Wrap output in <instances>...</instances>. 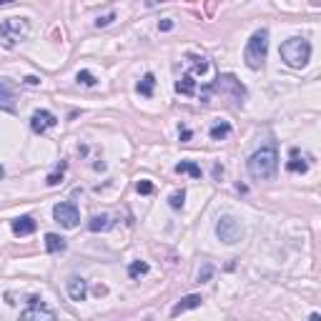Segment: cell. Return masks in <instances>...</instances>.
I'll use <instances>...</instances> for the list:
<instances>
[{
  "instance_id": "obj_1",
  "label": "cell",
  "mask_w": 321,
  "mask_h": 321,
  "mask_svg": "<svg viewBox=\"0 0 321 321\" xmlns=\"http://www.w3.org/2000/svg\"><path fill=\"white\" fill-rule=\"evenodd\" d=\"M249 174L251 178H274L276 174V168H279V153H276V148L274 146H263L259 148L256 153H251V158H249Z\"/></svg>"
},
{
  "instance_id": "obj_2",
  "label": "cell",
  "mask_w": 321,
  "mask_h": 321,
  "mask_svg": "<svg viewBox=\"0 0 321 321\" xmlns=\"http://www.w3.org/2000/svg\"><path fill=\"white\" fill-rule=\"evenodd\" d=\"M268 56V30L259 28L246 43V51H243V60L251 70H259Z\"/></svg>"
},
{
  "instance_id": "obj_3",
  "label": "cell",
  "mask_w": 321,
  "mask_h": 321,
  "mask_svg": "<svg viewBox=\"0 0 321 321\" xmlns=\"http://www.w3.org/2000/svg\"><path fill=\"white\" fill-rule=\"evenodd\" d=\"M281 60L289 65V68H304L309 58H311V43L306 38H289L281 51H279Z\"/></svg>"
},
{
  "instance_id": "obj_4",
  "label": "cell",
  "mask_w": 321,
  "mask_h": 321,
  "mask_svg": "<svg viewBox=\"0 0 321 321\" xmlns=\"http://www.w3.org/2000/svg\"><path fill=\"white\" fill-rule=\"evenodd\" d=\"M30 33L28 18H8L0 23V45L3 48H15L20 40H26Z\"/></svg>"
},
{
  "instance_id": "obj_5",
  "label": "cell",
  "mask_w": 321,
  "mask_h": 321,
  "mask_svg": "<svg viewBox=\"0 0 321 321\" xmlns=\"http://www.w3.org/2000/svg\"><path fill=\"white\" fill-rule=\"evenodd\" d=\"M216 236H218V241L234 246V243H238V241L243 238V224H241L236 216H231V213H229V216H221L218 224H216Z\"/></svg>"
},
{
  "instance_id": "obj_6",
  "label": "cell",
  "mask_w": 321,
  "mask_h": 321,
  "mask_svg": "<svg viewBox=\"0 0 321 321\" xmlns=\"http://www.w3.org/2000/svg\"><path fill=\"white\" fill-rule=\"evenodd\" d=\"M20 321H58L53 309L40 299V296H28V309L20 314Z\"/></svg>"
},
{
  "instance_id": "obj_7",
  "label": "cell",
  "mask_w": 321,
  "mask_h": 321,
  "mask_svg": "<svg viewBox=\"0 0 321 321\" xmlns=\"http://www.w3.org/2000/svg\"><path fill=\"white\" fill-rule=\"evenodd\" d=\"M53 218L58 221L60 226H65V229H76L78 221H81L78 206L73 204V201H60V204H56V208H53Z\"/></svg>"
},
{
  "instance_id": "obj_8",
  "label": "cell",
  "mask_w": 321,
  "mask_h": 321,
  "mask_svg": "<svg viewBox=\"0 0 321 321\" xmlns=\"http://www.w3.org/2000/svg\"><path fill=\"white\" fill-rule=\"evenodd\" d=\"M58 123V118L53 116L51 111H35L33 116H30V128H33V133H45L48 128H53Z\"/></svg>"
},
{
  "instance_id": "obj_9",
  "label": "cell",
  "mask_w": 321,
  "mask_h": 321,
  "mask_svg": "<svg viewBox=\"0 0 321 321\" xmlns=\"http://www.w3.org/2000/svg\"><path fill=\"white\" fill-rule=\"evenodd\" d=\"M65 286H68V296H70L73 301H86V299H88L86 279H81V276H70Z\"/></svg>"
},
{
  "instance_id": "obj_10",
  "label": "cell",
  "mask_w": 321,
  "mask_h": 321,
  "mask_svg": "<svg viewBox=\"0 0 321 321\" xmlns=\"http://www.w3.org/2000/svg\"><path fill=\"white\" fill-rule=\"evenodd\" d=\"M216 90H221V93H226V90H234V98H236V101H243V95H246V88L241 86L234 76H221V78H218V83H216Z\"/></svg>"
},
{
  "instance_id": "obj_11",
  "label": "cell",
  "mask_w": 321,
  "mask_h": 321,
  "mask_svg": "<svg viewBox=\"0 0 321 321\" xmlns=\"http://www.w3.org/2000/svg\"><path fill=\"white\" fill-rule=\"evenodd\" d=\"M204 304V299L199 296V293H188V296H183L178 304H176L174 309H171V316H181L183 311H191V309H199Z\"/></svg>"
},
{
  "instance_id": "obj_12",
  "label": "cell",
  "mask_w": 321,
  "mask_h": 321,
  "mask_svg": "<svg viewBox=\"0 0 321 321\" xmlns=\"http://www.w3.org/2000/svg\"><path fill=\"white\" fill-rule=\"evenodd\" d=\"M10 226H13V234L15 236H30L35 229H38V224H35L30 216H20V218H15Z\"/></svg>"
},
{
  "instance_id": "obj_13",
  "label": "cell",
  "mask_w": 321,
  "mask_h": 321,
  "mask_svg": "<svg viewBox=\"0 0 321 321\" xmlns=\"http://www.w3.org/2000/svg\"><path fill=\"white\" fill-rule=\"evenodd\" d=\"M286 171L289 174H306L309 171V161L299 153V148H291V161L286 163Z\"/></svg>"
},
{
  "instance_id": "obj_14",
  "label": "cell",
  "mask_w": 321,
  "mask_h": 321,
  "mask_svg": "<svg viewBox=\"0 0 321 321\" xmlns=\"http://www.w3.org/2000/svg\"><path fill=\"white\" fill-rule=\"evenodd\" d=\"M176 93H181V95H188V98H193V95H196V78H193L191 73L181 76V81H176Z\"/></svg>"
},
{
  "instance_id": "obj_15",
  "label": "cell",
  "mask_w": 321,
  "mask_h": 321,
  "mask_svg": "<svg viewBox=\"0 0 321 321\" xmlns=\"http://www.w3.org/2000/svg\"><path fill=\"white\" fill-rule=\"evenodd\" d=\"M208 136H211V141H224L226 136H231V123H226V120H221V123H216V126H211V131H208Z\"/></svg>"
},
{
  "instance_id": "obj_16",
  "label": "cell",
  "mask_w": 321,
  "mask_h": 321,
  "mask_svg": "<svg viewBox=\"0 0 321 321\" xmlns=\"http://www.w3.org/2000/svg\"><path fill=\"white\" fill-rule=\"evenodd\" d=\"M111 226H113V224H111V216H108V213L93 216V218H90V224H88V229H90V231H95V234H98V231H108Z\"/></svg>"
},
{
  "instance_id": "obj_17",
  "label": "cell",
  "mask_w": 321,
  "mask_h": 321,
  "mask_svg": "<svg viewBox=\"0 0 321 321\" xmlns=\"http://www.w3.org/2000/svg\"><path fill=\"white\" fill-rule=\"evenodd\" d=\"M174 171L176 174H188L191 178H201V166L193 163V161H181V163H176Z\"/></svg>"
},
{
  "instance_id": "obj_18",
  "label": "cell",
  "mask_w": 321,
  "mask_h": 321,
  "mask_svg": "<svg viewBox=\"0 0 321 321\" xmlns=\"http://www.w3.org/2000/svg\"><path fill=\"white\" fill-rule=\"evenodd\" d=\"M153 86H156V76H153V73H146V76L138 81L136 90H138L143 98H151V95H153Z\"/></svg>"
},
{
  "instance_id": "obj_19",
  "label": "cell",
  "mask_w": 321,
  "mask_h": 321,
  "mask_svg": "<svg viewBox=\"0 0 321 321\" xmlns=\"http://www.w3.org/2000/svg\"><path fill=\"white\" fill-rule=\"evenodd\" d=\"M45 249H48L51 254H58V251L65 249V238L58 234H48L45 236Z\"/></svg>"
},
{
  "instance_id": "obj_20",
  "label": "cell",
  "mask_w": 321,
  "mask_h": 321,
  "mask_svg": "<svg viewBox=\"0 0 321 321\" xmlns=\"http://www.w3.org/2000/svg\"><path fill=\"white\" fill-rule=\"evenodd\" d=\"M148 271H151V266L146 261H133L128 266V276L131 279H141V276H146Z\"/></svg>"
},
{
  "instance_id": "obj_21",
  "label": "cell",
  "mask_w": 321,
  "mask_h": 321,
  "mask_svg": "<svg viewBox=\"0 0 321 321\" xmlns=\"http://www.w3.org/2000/svg\"><path fill=\"white\" fill-rule=\"evenodd\" d=\"M10 98H13V86H10V81L0 78V103H8Z\"/></svg>"
},
{
  "instance_id": "obj_22",
  "label": "cell",
  "mask_w": 321,
  "mask_h": 321,
  "mask_svg": "<svg viewBox=\"0 0 321 321\" xmlns=\"http://www.w3.org/2000/svg\"><path fill=\"white\" fill-rule=\"evenodd\" d=\"M76 81H78L81 86H95V76H93L90 70H78Z\"/></svg>"
},
{
  "instance_id": "obj_23",
  "label": "cell",
  "mask_w": 321,
  "mask_h": 321,
  "mask_svg": "<svg viewBox=\"0 0 321 321\" xmlns=\"http://www.w3.org/2000/svg\"><path fill=\"white\" fill-rule=\"evenodd\" d=\"M183 201H186V193L183 191H176V193H171V199H168V204H171V208H183Z\"/></svg>"
},
{
  "instance_id": "obj_24",
  "label": "cell",
  "mask_w": 321,
  "mask_h": 321,
  "mask_svg": "<svg viewBox=\"0 0 321 321\" xmlns=\"http://www.w3.org/2000/svg\"><path fill=\"white\" fill-rule=\"evenodd\" d=\"M136 191H138L141 196H151V193H153V183L143 178V181H138V183H136Z\"/></svg>"
},
{
  "instance_id": "obj_25",
  "label": "cell",
  "mask_w": 321,
  "mask_h": 321,
  "mask_svg": "<svg viewBox=\"0 0 321 321\" xmlns=\"http://www.w3.org/2000/svg\"><path fill=\"white\" fill-rule=\"evenodd\" d=\"M116 20V13H106V15H101L98 20H95V28H106V26H111Z\"/></svg>"
},
{
  "instance_id": "obj_26",
  "label": "cell",
  "mask_w": 321,
  "mask_h": 321,
  "mask_svg": "<svg viewBox=\"0 0 321 321\" xmlns=\"http://www.w3.org/2000/svg\"><path fill=\"white\" fill-rule=\"evenodd\" d=\"M158 30H161V33H168V30H174V20H171V18L161 20V23H158Z\"/></svg>"
},
{
  "instance_id": "obj_27",
  "label": "cell",
  "mask_w": 321,
  "mask_h": 321,
  "mask_svg": "<svg viewBox=\"0 0 321 321\" xmlns=\"http://www.w3.org/2000/svg\"><path fill=\"white\" fill-rule=\"evenodd\" d=\"M178 136H181V141H183V143H188V141L193 138V133H191L188 128H181V131H178Z\"/></svg>"
},
{
  "instance_id": "obj_28",
  "label": "cell",
  "mask_w": 321,
  "mask_h": 321,
  "mask_svg": "<svg viewBox=\"0 0 321 321\" xmlns=\"http://www.w3.org/2000/svg\"><path fill=\"white\" fill-rule=\"evenodd\" d=\"M60 178H63V171H60V174H51L48 176V186H58Z\"/></svg>"
},
{
  "instance_id": "obj_29",
  "label": "cell",
  "mask_w": 321,
  "mask_h": 321,
  "mask_svg": "<svg viewBox=\"0 0 321 321\" xmlns=\"http://www.w3.org/2000/svg\"><path fill=\"white\" fill-rule=\"evenodd\" d=\"M211 274H213V268H211V266H204V271L199 274V281H208V276H211Z\"/></svg>"
},
{
  "instance_id": "obj_30",
  "label": "cell",
  "mask_w": 321,
  "mask_h": 321,
  "mask_svg": "<svg viewBox=\"0 0 321 321\" xmlns=\"http://www.w3.org/2000/svg\"><path fill=\"white\" fill-rule=\"evenodd\" d=\"M26 83H28V86H38L40 78H38V76H26Z\"/></svg>"
},
{
  "instance_id": "obj_31",
  "label": "cell",
  "mask_w": 321,
  "mask_h": 321,
  "mask_svg": "<svg viewBox=\"0 0 321 321\" xmlns=\"http://www.w3.org/2000/svg\"><path fill=\"white\" fill-rule=\"evenodd\" d=\"M309 321H321V316H319V314H316V311H314V314L309 316Z\"/></svg>"
},
{
  "instance_id": "obj_32",
  "label": "cell",
  "mask_w": 321,
  "mask_h": 321,
  "mask_svg": "<svg viewBox=\"0 0 321 321\" xmlns=\"http://www.w3.org/2000/svg\"><path fill=\"white\" fill-rule=\"evenodd\" d=\"M3 174H5V171H3V166H0V178H3Z\"/></svg>"
}]
</instances>
